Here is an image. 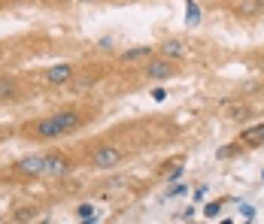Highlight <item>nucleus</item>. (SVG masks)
Here are the masks:
<instances>
[{
    "label": "nucleus",
    "instance_id": "nucleus-1",
    "mask_svg": "<svg viewBox=\"0 0 264 224\" xmlns=\"http://www.w3.org/2000/svg\"><path fill=\"white\" fill-rule=\"evenodd\" d=\"M176 73H179V67L173 64L170 58H149V61H146V79L164 82V79H173Z\"/></svg>",
    "mask_w": 264,
    "mask_h": 224
},
{
    "label": "nucleus",
    "instance_id": "nucleus-2",
    "mask_svg": "<svg viewBox=\"0 0 264 224\" xmlns=\"http://www.w3.org/2000/svg\"><path fill=\"white\" fill-rule=\"evenodd\" d=\"M91 164L98 170H112V167L122 164V149L119 146H100L98 152H95V158H91Z\"/></svg>",
    "mask_w": 264,
    "mask_h": 224
},
{
    "label": "nucleus",
    "instance_id": "nucleus-3",
    "mask_svg": "<svg viewBox=\"0 0 264 224\" xmlns=\"http://www.w3.org/2000/svg\"><path fill=\"white\" fill-rule=\"evenodd\" d=\"M155 52L149 49V46H134V49H125L122 55H119V64L131 67V64H143V61H149Z\"/></svg>",
    "mask_w": 264,
    "mask_h": 224
},
{
    "label": "nucleus",
    "instance_id": "nucleus-4",
    "mask_svg": "<svg viewBox=\"0 0 264 224\" xmlns=\"http://www.w3.org/2000/svg\"><path fill=\"white\" fill-rule=\"evenodd\" d=\"M43 167H46V158L43 155H28V158H22L15 164V170L22 176H43Z\"/></svg>",
    "mask_w": 264,
    "mask_h": 224
},
{
    "label": "nucleus",
    "instance_id": "nucleus-5",
    "mask_svg": "<svg viewBox=\"0 0 264 224\" xmlns=\"http://www.w3.org/2000/svg\"><path fill=\"white\" fill-rule=\"evenodd\" d=\"M73 64H55V67H49L46 70V82L49 85H64V82H70L73 79Z\"/></svg>",
    "mask_w": 264,
    "mask_h": 224
},
{
    "label": "nucleus",
    "instance_id": "nucleus-6",
    "mask_svg": "<svg viewBox=\"0 0 264 224\" xmlns=\"http://www.w3.org/2000/svg\"><path fill=\"white\" fill-rule=\"evenodd\" d=\"M161 55L170 61H182V58H188V46L179 39H167V43H161Z\"/></svg>",
    "mask_w": 264,
    "mask_h": 224
},
{
    "label": "nucleus",
    "instance_id": "nucleus-7",
    "mask_svg": "<svg viewBox=\"0 0 264 224\" xmlns=\"http://www.w3.org/2000/svg\"><path fill=\"white\" fill-rule=\"evenodd\" d=\"M67 170H70V160L64 155H49L46 167H43V176H64Z\"/></svg>",
    "mask_w": 264,
    "mask_h": 224
},
{
    "label": "nucleus",
    "instance_id": "nucleus-8",
    "mask_svg": "<svg viewBox=\"0 0 264 224\" xmlns=\"http://www.w3.org/2000/svg\"><path fill=\"white\" fill-rule=\"evenodd\" d=\"M36 136H43V139H52V136H61V128H58V118L55 115H49V118H43V121H36Z\"/></svg>",
    "mask_w": 264,
    "mask_h": 224
},
{
    "label": "nucleus",
    "instance_id": "nucleus-9",
    "mask_svg": "<svg viewBox=\"0 0 264 224\" xmlns=\"http://www.w3.org/2000/svg\"><path fill=\"white\" fill-rule=\"evenodd\" d=\"M55 118H58L61 136H64V133H70V130H76V128H79V115H76V112H58Z\"/></svg>",
    "mask_w": 264,
    "mask_h": 224
},
{
    "label": "nucleus",
    "instance_id": "nucleus-10",
    "mask_svg": "<svg viewBox=\"0 0 264 224\" xmlns=\"http://www.w3.org/2000/svg\"><path fill=\"white\" fill-rule=\"evenodd\" d=\"M185 25L188 28H198L200 25V6L195 0H185Z\"/></svg>",
    "mask_w": 264,
    "mask_h": 224
},
{
    "label": "nucleus",
    "instance_id": "nucleus-11",
    "mask_svg": "<svg viewBox=\"0 0 264 224\" xmlns=\"http://www.w3.org/2000/svg\"><path fill=\"white\" fill-rule=\"evenodd\" d=\"M76 218H79V221H98L100 212H98V206H91V203H82V206H76Z\"/></svg>",
    "mask_w": 264,
    "mask_h": 224
},
{
    "label": "nucleus",
    "instance_id": "nucleus-12",
    "mask_svg": "<svg viewBox=\"0 0 264 224\" xmlns=\"http://www.w3.org/2000/svg\"><path fill=\"white\" fill-rule=\"evenodd\" d=\"M219 212H222V203H206L203 206V218H210V221L219 218Z\"/></svg>",
    "mask_w": 264,
    "mask_h": 224
},
{
    "label": "nucleus",
    "instance_id": "nucleus-13",
    "mask_svg": "<svg viewBox=\"0 0 264 224\" xmlns=\"http://www.w3.org/2000/svg\"><path fill=\"white\" fill-rule=\"evenodd\" d=\"M15 91V82L12 79H0V97H12Z\"/></svg>",
    "mask_w": 264,
    "mask_h": 224
},
{
    "label": "nucleus",
    "instance_id": "nucleus-14",
    "mask_svg": "<svg viewBox=\"0 0 264 224\" xmlns=\"http://www.w3.org/2000/svg\"><path fill=\"white\" fill-rule=\"evenodd\" d=\"M185 191H188V185H173V188L167 191V197H182Z\"/></svg>",
    "mask_w": 264,
    "mask_h": 224
},
{
    "label": "nucleus",
    "instance_id": "nucleus-15",
    "mask_svg": "<svg viewBox=\"0 0 264 224\" xmlns=\"http://www.w3.org/2000/svg\"><path fill=\"white\" fill-rule=\"evenodd\" d=\"M240 212H243V218H246V221H252V218H255V206H240Z\"/></svg>",
    "mask_w": 264,
    "mask_h": 224
},
{
    "label": "nucleus",
    "instance_id": "nucleus-16",
    "mask_svg": "<svg viewBox=\"0 0 264 224\" xmlns=\"http://www.w3.org/2000/svg\"><path fill=\"white\" fill-rule=\"evenodd\" d=\"M152 97H155V100L161 103V100H164V97H167V91H164V88H155V91H152Z\"/></svg>",
    "mask_w": 264,
    "mask_h": 224
},
{
    "label": "nucleus",
    "instance_id": "nucleus-17",
    "mask_svg": "<svg viewBox=\"0 0 264 224\" xmlns=\"http://www.w3.org/2000/svg\"><path fill=\"white\" fill-rule=\"evenodd\" d=\"M98 46H100V49H112V36H103Z\"/></svg>",
    "mask_w": 264,
    "mask_h": 224
},
{
    "label": "nucleus",
    "instance_id": "nucleus-18",
    "mask_svg": "<svg viewBox=\"0 0 264 224\" xmlns=\"http://www.w3.org/2000/svg\"><path fill=\"white\" fill-rule=\"evenodd\" d=\"M255 6H258V9H264V0H255Z\"/></svg>",
    "mask_w": 264,
    "mask_h": 224
},
{
    "label": "nucleus",
    "instance_id": "nucleus-19",
    "mask_svg": "<svg viewBox=\"0 0 264 224\" xmlns=\"http://www.w3.org/2000/svg\"><path fill=\"white\" fill-rule=\"evenodd\" d=\"M261 179H264V173H261Z\"/></svg>",
    "mask_w": 264,
    "mask_h": 224
}]
</instances>
